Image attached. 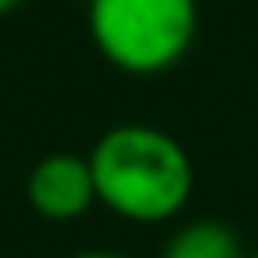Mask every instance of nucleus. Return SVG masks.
<instances>
[{"mask_svg": "<svg viewBox=\"0 0 258 258\" xmlns=\"http://www.w3.org/2000/svg\"><path fill=\"white\" fill-rule=\"evenodd\" d=\"M28 206L48 218V222H73L81 218L93 202H97V185H93V169H89V153H44L24 181Z\"/></svg>", "mask_w": 258, "mask_h": 258, "instance_id": "7ed1b4c3", "label": "nucleus"}, {"mask_svg": "<svg viewBox=\"0 0 258 258\" xmlns=\"http://www.w3.org/2000/svg\"><path fill=\"white\" fill-rule=\"evenodd\" d=\"M97 202L125 222L157 226L185 210L194 194V161L185 145L141 121L113 125L89 149Z\"/></svg>", "mask_w": 258, "mask_h": 258, "instance_id": "f257e3e1", "label": "nucleus"}, {"mask_svg": "<svg viewBox=\"0 0 258 258\" xmlns=\"http://www.w3.org/2000/svg\"><path fill=\"white\" fill-rule=\"evenodd\" d=\"M246 258H258V250H254V254H246Z\"/></svg>", "mask_w": 258, "mask_h": 258, "instance_id": "0eeeda50", "label": "nucleus"}, {"mask_svg": "<svg viewBox=\"0 0 258 258\" xmlns=\"http://www.w3.org/2000/svg\"><path fill=\"white\" fill-rule=\"evenodd\" d=\"M69 258H129V254H121V250H77Z\"/></svg>", "mask_w": 258, "mask_h": 258, "instance_id": "39448f33", "label": "nucleus"}, {"mask_svg": "<svg viewBox=\"0 0 258 258\" xmlns=\"http://www.w3.org/2000/svg\"><path fill=\"white\" fill-rule=\"evenodd\" d=\"M89 36L97 52L129 73H169L198 36V0H89Z\"/></svg>", "mask_w": 258, "mask_h": 258, "instance_id": "f03ea898", "label": "nucleus"}, {"mask_svg": "<svg viewBox=\"0 0 258 258\" xmlns=\"http://www.w3.org/2000/svg\"><path fill=\"white\" fill-rule=\"evenodd\" d=\"M24 0H0V16H8V12H16Z\"/></svg>", "mask_w": 258, "mask_h": 258, "instance_id": "423d86ee", "label": "nucleus"}, {"mask_svg": "<svg viewBox=\"0 0 258 258\" xmlns=\"http://www.w3.org/2000/svg\"><path fill=\"white\" fill-rule=\"evenodd\" d=\"M161 258H246V250L222 218H194L169 234Z\"/></svg>", "mask_w": 258, "mask_h": 258, "instance_id": "20e7f679", "label": "nucleus"}]
</instances>
